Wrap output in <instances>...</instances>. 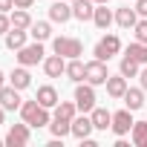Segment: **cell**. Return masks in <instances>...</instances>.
Masks as SVG:
<instances>
[{
	"label": "cell",
	"mask_w": 147,
	"mask_h": 147,
	"mask_svg": "<svg viewBox=\"0 0 147 147\" xmlns=\"http://www.w3.org/2000/svg\"><path fill=\"white\" fill-rule=\"evenodd\" d=\"M29 35L35 38V40H49L52 38V23L49 20H32V26H29Z\"/></svg>",
	"instance_id": "cb8c5ba5"
},
{
	"label": "cell",
	"mask_w": 147,
	"mask_h": 147,
	"mask_svg": "<svg viewBox=\"0 0 147 147\" xmlns=\"http://www.w3.org/2000/svg\"><path fill=\"white\" fill-rule=\"evenodd\" d=\"M138 81H141V90L147 92V63L141 66V72H138Z\"/></svg>",
	"instance_id": "d6a6232c"
},
{
	"label": "cell",
	"mask_w": 147,
	"mask_h": 147,
	"mask_svg": "<svg viewBox=\"0 0 147 147\" xmlns=\"http://www.w3.org/2000/svg\"><path fill=\"white\" fill-rule=\"evenodd\" d=\"M121 101H124V107H127V110H133V113H136V110H141V107H144V90H141V87H127V92H124V98H121Z\"/></svg>",
	"instance_id": "2e32d148"
},
{
	"label": "cell",
	"mask_w": 147,
	"mask_h": 147,
	"mask_svg": "<svg viewBox=\"0 0 147 147\" xmlns=\"http://www.w3.org/2000/svg\"><path fill=\"white\" fill-rule=\"evenodd\" d=\"M20 118H23L29 127H49V121H52L49 107L38 104V98H35V101H23V104H20Z\"/></svg>",
	"instance_id": "6da1fadb"
},
{
	"label": "cell",
	"mask_w": 147,
	"mask_h": 147,
	"mask_svg": "<svg viewBox=\"0 0 147 147\" xmlns=\"http://www.w3.org/2000/svg\"><path fill=\"white\" fill-rule=\"evenodd\" d=\"M90 118H92V127L95 130H110L113 127V113H107L104 107H92Z\"/></svg>",
	"instance_id": "44dd1931"
},
{
	"label": "cell",
	"mask_w": 147,
	"mask_h": 147,
	"mask_svg": "<svg viewBox=\"0 0 147 147\" xmlns=\"http://www.w3.org/2000/svg\"><path fill=\"white\" fill-rule=\"evenodd\" d=\"M92 15H95V3L92 0H72V18L75 20H92Z\"/></svg>",
	"instance_id": "5bb4252c"
},
{
	"label": "cell",
	"mask_w": 147,
	"mask_h": 147,
	"mask_svg": "<svg viewBox=\"0 0 147 147\" xmlns=\"http://www.w3.org/2000/svg\"><path fill=\"white\" fill-rule=\"evenodd\" d=\"M15 58H18L20 66H38V63H43V58H46V55H43V43H40V40L26 43L23 49H18Z\"/></svg>",
	"instance_id": "3957f363"
},
{
	"label": "cell",
	"mask_w": 147,
	"mask_h": 147,
	"mask_svg": "<svg viewBox=\"0 0 147 147\" xmlns=\"http://www.w3.org/2000/svg\"><path fill=\"white\" fill-rule=\"evenodd\" d=\"M69 3H72V0H69Z\"/></svg>",
	"instance_id": "ab89813d"
},
{
	"label": "cell",
	"mask_w": 147,
	"mask_h": 147,
	"mask_svg": "<svg viewBox=\"0 0 147 147\" xmlns=\"http://www.w3.org/2000/svg\"><path fill=\"white\" fill-rule=\"evenodd\" d=\"M118 72H121L124 78H138L141 63H138V61H133L130 55H124V58H121V63H118Z\"/></svg>",
	"instance_id": "d4e9b609"
},
{
	"label": "cell",
	"mask_w": 147,
	"mask_h": 147,
	"mask_svg": "<svg viewBox=\"0 0 147 147\" xmlns=\"http://www.w3.org/2000/svg\"><path fill=\"white\" fill-rule=\"evenodd\" d=\"M84 75H87V63H81V58H69L66 61V78L72 84H81Z\"/></svg>",
	"instance_id": "e0dca14e"
},
{
	"label": "cell",
	"mask_w": 147,
	"mask_h": 147,
	"mask_svg": "<svg viewBox=\"0 0 147 147\" xmlns=\"http://www.w3.org/2000/svg\"><path fill=\"white\" fill-rule=\"evenodd\" d=\"M115 20V15L107 9V3H95V15H92V23L104 32V29H110V23Z\"/></svg>",
	"instance_id": "ac0fdd59"
},
{
	"label": "cell",
	"mask_w": 147,
	"mask_h": 147,
	"mask_svg": "<svg viewBox=\"0 0 147 147\" xmlns=\"http://www.w3.org/2000/svg\"><path fill=\"white\" fill-rule=\"evenodd\" d=\"M49 130H52V136H55V138H63V136H69V133H72V121L52 118V121H49Z\"/></svg>",
	"instance_id": "f1b7e54d"
},
{
	"label": "cell",
	"mask_w": 147,
	"mask_h": 147,
	"mask_svg": "<svg viewBox=\"0 0 147 147\" xmlns=\"http://www.w3.org/2000/svg\"><path fill=\"white\" fill-rule=\"evenodd\" d=\"M133 35H136V40H141V43H147V18H141L136 26H133Z\"/></svg>",
	"instance_id": "f546056e"
},
{
	"label": "cell",
	"mask_w": 147,
	"mask_h": 147,
	"mask_svg": "<svg viewBox=\"0 0 147 147\" xmlns=\"http://www.w3.org/2000/svg\"><path fill=\"white\" fill-rule=\"evenodd\" d=\"M9 29H12V18H9L6 12H0V35H6Z\"/></svg>",
	"instance_id": "4dcf8cb0"
},
{
	"label": "cell",
	"mask_w": 147,
	"mask_h": 147,
	"mask_svg": "<svg viewBox=\"0 0 147 147\" xmlns=\"http://www.w3.org/2000/svg\"><path fill=\"white\" fill-rule=\"evenodd\" d=\"M136 12L141 18H147V0H136Z\"/></svg>",
	"instance_id": "1f68e13d"
},
{
	"label": "cell",
	"mask_w": 147,
	"mask_h": 147,
	"mask_svg": "<svg viewBox=\"0 0 147 147\" xmlns=\"http://www.w3.org/2000/svg\"><path fill=\"white\" fill-rule=\"evenodd\" d=\"M32 127L23 121V124H12L9 127V133H6V144L9 147H23V144H29V138H32V133H29Z\"/></svg>",
	"instance_id": "52a82bcc"
},
{
	"label": "cell",
	"mask_w": 147,
	"mask_h": 147,
	"mask_svg": "<svg viewBox=\"0 0 147 147\" xmlns=\"http://www.w3.org/2000/svg\"><path fill=\"white\" fill-rule=\"evenodd\" d=\"M20 104H23V98H20V90L18 87H0V107L3 110H20Z\"/></svg>",
	"instance_id": "30bf717a"
},
{
	"label": "cell",
	"mask_w": 147,
	"mask_h": 147,
	"mask_svg": "<svg viewBox=\"0 0 147 147\" xmlns=\"http://www.w3.org/2000/svg\"><path fill=\"white\" fill-rule=\"evenodd\" d=\"M124 55H130L133 61H138L141 66L147 63V43H141V40H133L127 49H124Z\"/></svg>",
	"instance_id": "484cf974"
},
{
	"label": "cell",
	"mask_w": 147,
	"mask_h": 147,
	"mask_svg": "<svg viewBox=\"0 0 147 147\" xmlns=\"http://www.w3.org/2000/svg\"><path fill=\"white\" fill-rule=\"evenodd\" d=\"M104 87H107V95H110V98H124V92H127V78L121 75V72H118V75H110Z\"/></svg>",
	"instance_id": "9a60e30c"
},
{
	"label": "cell",
	"mask_w": 147,
	"mask_h": 147,
	"mask_svg": "<svg viewBox=\"0 0 147 147\" xmlns=\"http://www.w3.org/2000/svg\"><path fill=\"white\" fill-rule=\"evenodd\" d=\"M43 72H46V78H61L66 75V58L63 55H46L43 58Z\"/></svg>",
	"instance_id": "9c48e42d"
},
{
	"label": "cell",
	"mask_w": 147,
	"mask_h": 147,
	"mask_svg": "<svg viewBox=\"0 0 147 147\" xmlns=\"http://www.w3.org/2000/svg\"><path fill=\"white\" fill-rule=\"evenodd\" d=\"M92 3H110V0H92Z\"/></svg>",
	"instance_id": "74e56055"
},
{
	"label": "cell",
	"mask_w": 147,
	"mask_h": 147,
	"mask_svg": "<svg viewBox=\"0 0 147 147\" xmlns=\"http://www.w3.org/2000/svg\"><path fill=\"white\" fill-rule=\"evenodd\" d=\"M9 84H12V87H18V90H26V87H32L29 66H18V69H12V75H9Z\"/></svg>",
	"instance_id": "7402d4cb"
},
{
	"label": "cell",
	"mask_w": 147,
	"mask_h": 147,
	"mask_svg": "<svg viewBox=\"0 0 147 147\" xmlns=\"http://www.w3.org/2000/svg\"><path fill=\"white\" fill-rule=\"evenodd\" d=\"M26 38H29V29H9L6 32V46L12 49V52H18V49H23L26 46Z\"/></svg>",
	"instance_id": "ffe728a7"
},
{
	"label": "cell",
	"mask_w": 147,
	"mask_h": 147,
	"mask_svg": "<svg viewBox=\"0 0 147 147\" xmlns=\"http://www.w3.org/2000/svg\"><path fill=\"white\" fill-rule=\"evenodd\" d=\"M35 0H15V9H32Z\"/></svg>",
	"instance_id": "e575fe53"
},
{
	"label": "cell",
	"mask_w": 147,
	"mask_h": 147,
	"mask_svg": "<svg viewBox=\"0 0 147 147\" xmlns=\"http://www.w3.org/2000/svg\"><path fill=\"white\" fill-rule=\"evenodd\" d=\"M3 115H6V110H3V107H0V127H3Z\"/></svg>",
	"instance_id": "d590c367"
},
{
	"label": "cell",
	"mask_w": 147,
	"mask_h": 147,
	"mask_svg": "<svg viewBox=\"0 0 147 147\" xmlns=\"http://www.w3.org/2000/svg\"><path fill=\"white\" fill-rule=\"evenodd\" d=\"M75 115H78V104L75 101H58V107L52 113V118H61V121H72Z\"/></svg>",
	"instance_id": "603a6c76"
},
{
	"label": "cell",
	"mask_w": 147,
	"mask_h": 147,
	"mask_svg": "<svg viewBox=\"0 0 147 147\" xmlns=\"http://www.w3.org/2000/svg\"><path fill=\"white\" fill-rule=\"evenodd\" d=\"M92 118H90V113H81V115H75V118H72V136H75V138H90L92 136Z\"/></svg>",
	"instance_id": "8fae6325"
},
{
	"label": "cell",
	"mask_w": 147,
	"mask_h": 147,
	"mask_svg": "<svg viewBox=\"0 0 147 147\" xmlns=\"http://www.w3.org/2000/svg\"><path fill=\"white\" fill-rule=\"evenodd\" d=\"M12 26L15 29H29L32 26V15H29V9H12Z\"/></svg>",
	"instance_id": "4316f807"
},
{
	"label": "cell",
	"mask_w": 147,
	"mask_h": 147,
	"mask_svg": "<svg viewBox=\"0 0 147 147\" xmlns=\"http://www.w3.org/2000/svg\"><path fill=\"white\" fill-rule=\"evenodd\" d=\"M115 23H118L121 29H133V26L138 23V12L130 9V6H121V9H115Z\"/></svg>",
	"instance_id": "d6986e66"
},
{
	"label": "cell",
	"mask_w": 147,
	"mask_h": 147,
	"mask_svg": "<svg viewBox=\"0 0 147 147\" xmlns=\"http://www.w3.org/2000/svg\"><path fill=\"white\" fill-rule=\"evenodd\" d=\"M12 9H15V0H0V12H6V15H9Z\"/></svg>",
	"instance_id": "836d02e7"
},
{
	"label": "cell",
	"mask_w": 147,
	"mask_h": 147,
	"mask_svg": "<svg viewBox=\"0 0 147 147\" xmlns=\"http://www.w3.org/2000/svg\"><path fill=\"white\" fill-rule=\"evenodd\" d=\"M35 98H38V104H43V107H49V110H55V107H58V101H61V95H58V90H55L52 84L38 87Z\"/></svg>",
	"instance_id": "4fadbf2b"
},
{
	"label": "cell",
	"mask_w": 147,
	"mask_h": 147,
	"mask_svg": "<svg viewBox=\"0 0 147 147\" xmlns=\"http://www.w3.org/2000/svg\"><path fill=\"white\" fill-rule=\"evenodd\" d=\"M75 104H78V113H92V107H95V87L81 81L75 87Z\"/></svg>",
	"instance_id": "5b68a950"
},
{
	"label": "cell",
	"mask_w": 147,
	"mask_h": 147,
	"mask_svg": "<svg viewBox=\"0 0 147 147\" xmlns=\"http://www.w3.org/2000/svg\"><path fill=\"white\" fill-rule=\"evenodd\" d=\"M130 138L136 147H147V121H136L130 130Z\"/></svg>",
	"instance_id": "83f0119b"
},
{
	"label": "cell",
	"mask_w": 147,
	"mask_h": 147,
	"mask_svg": "<svg viewBox=\"0 0 147 147\" xmlns=\"http://www.w3.org/2000/svg\"><path fill=\"white\" fill-rule=\"evenodd\" d=\"M3 144H6V138H0V147H3Z\"/></svg>",
	"instance_id": "f35d334b"
},
{
	"label": "cell",
	"mask_w": 147,
	"mask_h": 147,
	"mask_svg": "<svg viewBox=\"0 0 147 147\" xmlns=\"http://www.w3.org/2000/svg\"><path fill=\"white\" fill-rule=\"evenodd\" d=\"M121 52V40H118V35H104L98 43H95V49H92V55L98 58V61H110V58H115Z\"/></svg>",
	"instance_id": "277c9868"
},
{
	"label": "cell",
	"mask_w": 147,
	"mask_h": 147,
	"mask_svg": "<svg viewBox=\"0 0 147 147\" xmlns=\"http://www.w3.org/2000/svg\"><path fill=\"white\" fill-rule=\"evenodd\" d=\"M49 20H52V23H66V20H72V6H69V0H58V3L49 6Z\"/></svg>",
	"instance_id": "7c38bea8"
},
{
	"label": "cell",
	"mask_w": 147,
	"mask_h": 147,
	"mask_svg": "<svg viewBox=\"0 0 147 147\" xmlns=\"http://www.w3.org/2000/svg\"><path fill=\"white\" fill-rule=\"evenodd\" d=\"M52 49H55L58 55H63L66 61H69V58H81V55H84V43H81L78 38H69V35L55 38V40H52Z\"/></svg>",
	"instance_id": "7a4b0ae2"
},
{
	"label": "cell",
	"mask_w": 147,
	"mask_h": 147,
	"mask_svg": "<svg viewBox=\"0 0 147 147\" xmlns=\"http://www.w3.org/2000/svg\"><path fill=\"white\" fill-rule=\"evenodd\" d=\"M3 81H6V75H3V72H0V87H3Z\"/></svg>",
	"instance_id": "8d00e7d4"
},
{
	"label": "cell",
	"mask_w": 147,
	"mask_h": 147,
	"mask_svg": "<svg viewBox=\"0 0 147 147\" xmlns=\"http://www.w3.org/2000/svg\"><path fill=\"white\" fill-rule=\"evenodd\" d=\"M133 124H136V121H133V110L124 107V110L113 113V127H110V130H113L115 136H127V133L133 130Z\"/></svg>",
	"instance_id": "ba28073f"
},
{
	"label": "cell",
	"mask_w": 147,
	"mask_h": 147,
	"mask_svg": "<svg viewBox=\"0 0 147 147\" xmlns=\"http://www.w3.org/2000/svg\"><path fill=\"white\" fill-rule=\"evenodd\" d=\"M107 78H110V72H107V61H90L87 63V75H84V81L87 84H92V87H101V84H107Z\"/></svg>",
	"instance_id": "8992f818"
}]
</instances>
